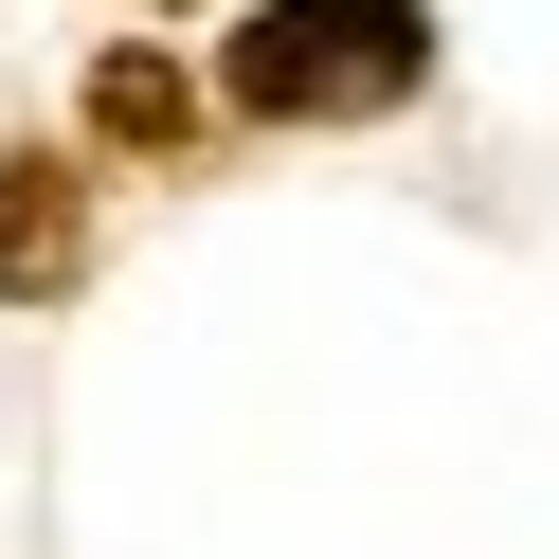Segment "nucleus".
<instances>
[{
  "instance_id": "nucleus-3",
  "label": "nucleus",
  "mask_w": 559,
  "mask_h": 559,
  "mask_svg": "<svg viewBox=\"0 0 559 559\" xmlns=\"http://www.w3.org/2000/svg\"><path fill=\"white\" fill-rule=\"evenodd\" d=\"M181 109L199 91L163 73V55H109V73H91V127H109V145H181Z\"/></svg>"
},
{
  "instance_id": "nucleus-2",
  "label": "nucleus",
  "mask_w": 559,
  "mask_h": 559,
  "mask_svg": "<svg viewBox=\"0 0 559 559\" xmlns=\"http://www.w3.org/2000/svg\"><path fill=\"white\" fill-rule=\"evenodd\" d=\"M73 271H91L73 163H0V289H73Z\"/></svg>"
},
{
  "instance_id": "nucleus-1",
  "label": "nucleus",
  "mask_w": 559,
  "mask_h": 559,
  "mask_svg": "<svg viewBox=\"0 0 559 559\" xmlns=\"http://www.w3.org/2000/svg\"><path fill=\"white\" fill-rule=\"evenodd\" d=\"M433 91V0H253L235 19V109L253 127H379Z\"/></svg>"
}]
</instances>
